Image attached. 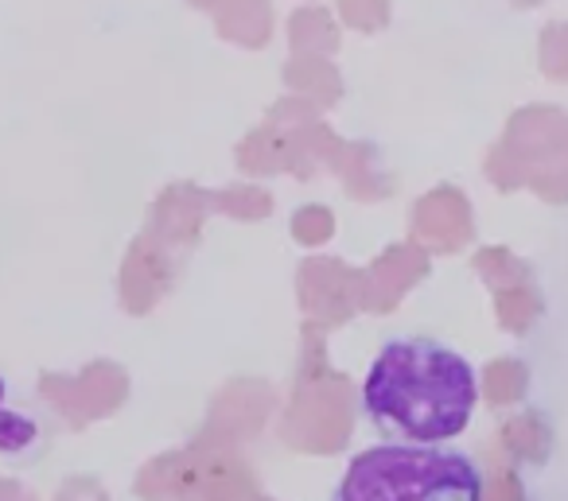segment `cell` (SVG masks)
Instances as JSON below:
<instances>
[{
	"label": "cell",
	"instance_id": "3",
	"mask_svg": "<svg viewBox=\"0 0 568 501\" xmlns=\"http://www.w3.org/2000/svg\"><path fill=\"white\" fill-rule=\"evenodd\" d=\"M48 428L36 408H28L24 397H17L4 377H0V459L4 462H32L43 454Z\"/></svg>",
	"mask_w": 568,
	"mask_h": 501
},
{
	"label": "cell",
	"instance_id": "2",
	"mask_svg": "<svg viewBox=\"0 0 568 501\" xmlns=\"http://www.w3.org/2000/svg\"><path fill=\"white\" fill-rule=\"evenodd\" d=\"M332 501H487V478L452 447L378 443L347 462Z\"/></svg>",
	"mask_w": 568,
	"mask_h": 501
},
{
	"label": "cell",
	"instance_id": "1",
	"mask_svg": "<svg viewBox=\"0 0 568 501\" xmlns=\"http://www.w3.org/2000/svg\"><path fill=\"white\" fill-rule=\"evenodd\" d=\"M479 405L471 361L433 338H394L363 381V408L389 443L436 447L456 439Z\"/></svg>",
	"mask_w": 568,
	"mask_h": 501
},
{
	"label": "cell",
	"instance_id": "8",
	"mask_svg": "<svg viewBox=\"0 0 568 501\" xmlns=\"http://www.w3.org/2000/svg\"><path fill=\"white\" fill-rule=\"evenodd\" d=\"M565 167H568V156H565Z\"/></svg>",
	"mask_w": 568,
	"mask_h": 501
},
{
	"label": "cell",
	"instance_id": "7",
	"mask_svg": "<svg viewBox=\"0 0 568 501\" xmlns=\"http://www.w3.org/2000/svg\"><path fill=\"white\" fill-rule=\"evenodd\" d=\"M514 9H537V4H541V0H510Z\"/></svg>",
	"mask_w": 568,
	"mask_h": 501
},
{
	"label": "cell",
	"instance_id": "5",
	"mask_svg": "<svg viewBox=\"0 0 568 501\" xmlns=\"http://www.w3.org/2000/svg\"><path fill=\"white\" fill-rule=\"evenodd\" d=\"M537 59H541L545 79L568 82V20H552L545 28L541 43H537Z\"/></svg>",
	"mask_w": 568,
	"mask_h": 501
},
{
	"label": "cell",
	"instance_id": "6",
	"mask_svg": "<svg viewBox=\"0 0 568 501\" xmlns=\"http://www.w3.org/2000/svg\"><path fill=\"white\" fill-rule=\"evenodd\" d=\"M537 195H545L549 203H568V167L565 160H557V164H549L541 175L534 180Z\"/></svg>",
	"mask_w": 568,
	"mask_h": 501
},
{
	"label": "cell",
	"instance_id": "4",
	"mask_svg": "<svg viewBox=\"0 0 568 501\" xmlns=\"http://www.w3.org/2000/svg\"><path fill=\"white\" fill-rule=\"evenodd\" d=\"M514 141H529V156L541 152L549 164L568 156V113L560 110H526L514 117Z\"/></svg>",
	"mask_w": 568,
	"mask_h": 501
}]
</instances>
